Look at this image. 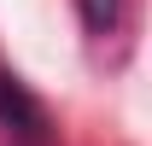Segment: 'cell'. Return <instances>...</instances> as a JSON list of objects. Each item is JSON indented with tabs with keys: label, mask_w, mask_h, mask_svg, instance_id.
Listing matches in <instances>:
<instances>
[{
	"label": "cell",
	"mask_w": 152,
	"mask_h": 146,
	"mask_svg": "<svg viewBox=\"0 0 152 146\" xmlns=\"http://www.w3.org/2000/svg\"><path fill=\"white\" fill-rule=\"evenodd\" d=\"M82 18H88L94 35H105V29L117 23V0H82Z\"/></svg>",
	"instance_id": "2"
},
{
	"label": "cell",
	"mask_w": 152,
	"mask_h": 146,
	"mask_svg": "<svg viewBox=\"0 0 152 146\" xmlns=\"http://www.w3.org/2000/svg\"><path fill=\"white\" fill-rule=\"evenodd\" d=\"M0 128L18 146H53V123H47V105L23 88L18 76L0 70Z\"/></svg>",
	"instance_id": "1"
}]
</instances>
